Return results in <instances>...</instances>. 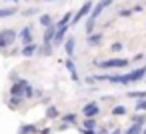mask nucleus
<instances>
[{
  "label": "nucleus",
  "mask_w": 146,
  "mask_h": 134,
  "mask_svg": "<svg viewBox=\"0 0 146 134\" xmlns=\"http://www.w3.org/2000/svg\"><path fill=\"white\" fill-rule=\"evenodd\" d=\"M40 24L46 28V26H50V24H52V18H50L48 14H42V16H40Z\"/></svg>",
  "instance_id": "nucleus-24"
},
{
  "label": "nucleus",
  "mask_w": 146,
  "mask_h": 134,
  "mask_svg": "<svg viewBox=\"0 0 146 134\" xmlns=\"http://www.w3.org/2000/svg\"><path fill=\"white\" fill-rule=\"evenodd\" d=\"M40 52H42L44 56H50V54H52V42H44V46L40 48Z\"/></svg>",
  "instance_id": "nucleus-19"
},
{
  "label": "nucleus",
  "mask_w": 146,
  "mask_h": 134,
  "mask_svg": "<svg viewBox=\"0 0 146 134\" xmlns=\"http://www.w3.org/2000/svg\"><path fill=\"white\" fill-rule=\"evenodd\" d=\"M62 120H64V124H74V122H76V114H72V112H70V114H64Z\"/></svg>",
  "instance_id": "nucleus-22"
},
{
  "label": "nucleus",
  "mask_w": 146,
  "mask_h": 134,
  "mask_svg": "<svg viewBox=\"0 0 146 134\" xmlns=\"http://www.w3.org/2000/svg\"><path fill=\"white\" fill-rule=\"evenodd\" d=\"M46 118H50V120L52 118H58V108L56 106H48L46 108Z\"/></svg>",
  "instance_id": "nucleus-17"
},
{
  "label": "nucleus",
  "mask_w": 146,
  "mask_h": 134,
  "mask_svg": "<svg viewBox=\"0 0 146 134\" xmlns=\"http://www.w3.org/2000/svg\"><path fill=\"white\" fill-rule=\"evenodd\" d=\"M40 134H50V128H42V130H40Z\"/></svg>",
  "instance_id": "nucleus-33"
},
{
  "label": "nucleus",
  "mask_w": 146,
  "mask_h": 134,
  "mask_svg": "<svg viewBox=\"0 0 146 134\" xmlns=\"http://www.w3.org/2000/svg\"><path fill=\"white\" fill-rule=\"evenodd\" d=\"M46 2H56V0H46Z\"/></svg>",
  "instance_id": "nucleus-36"
},
{
  "label": "nucleus",
  "mask_w": 146,
  "mask_h": 134,
  "mask_svg": "<svg viewBox=\"0 0 146 134\" xmlns=\"http://www.w3.org/2000/svg\"><path fill=\"white\" fill-rule=\"evenodd\" d=\"M10 2H16V0H10Z\"/></svg>",
  "instance_id": "nucleus-38"
},
{
  "label": "nucleus",
  "mask_w": 146,
  "mask_h": 134,
  "mask_svg": "<svg viewBox=\"0 0 146 134\" xmlns=\"http://www.w3.org/2000/svg\"><path fill=\"white\" fill-rule=\"evenodd\" d=\"M36 50H38V46H36L34 42L24 44V48H22V56H24V58H30V56H34V54H36Z\"/></svg>",
  "instance_id": "nucleus-9"
},
{
  "label": "nucleus",
  "mask_w": 146,
  "mask_h": 134,
  "mask_svg": "<svg viewBox=\"0 0 146 134\" xmlns=\"http://www.w3.org/2000/svg\"><path fill=\"white\" fill-rule=\"evenodd\" d=\"M84 128H90V130H94V128H96V122H94V118H86V120H84Z\"/></svg>",
  "instance_id": "nucleus-25"
},
{
  "label": "nucleus",
  "mask_w": 146,
  "mask_h": 134,
  "mask_svg": "<svg viewBox=\"0 0 146 134\" xmlns=\"http://www.w3.org/2000/svg\"><path fill=\"white\" fill-rule=\"evenodd\" d=\"M136 110H146V100H138L136 102Z\"/></svg>",
  "instance_id": "nucleus-28"
},
{
  "label": "nucleus",
  "mask_w": 146,
  "mask_h": 134,
  "mask_svg": "<svg viewBox=\"0 0 146 134\" xmlns=\"http://www.w3.org/2000/svg\"><path fill=\"white\" fill-rule=\"evenodd\" d=\"M122 66H128V60L126 58H108V60H102L100 62V68L102 70H112V68H122Z\"/></svg>",
  "instance_id": "nucleus-3"
},
{
  "label": "nucleus",
  "mask_w": 146,
  "mask_h": 134,
  "mask_svg": "<svg viewBox=\"0 0 146 134\" xmlns=\"http://www.w3.org/2000/svg\"><path fill=\"white\" fill-rule=\"evenodd\" d=\"M134 124H144V116H134Z\"/></svg>",
  "instance_id": "nucleus-29"
},
{
  "label": "nucleus",
  "mask_w": 146,
  "mask_h": 134,
  "mask_svg": "<svg viewBox=\"0 0 146 134\" xmlns=\"http://www.w3.org/2000/svg\"><path fill=\"white\" fill-rule=\"evenodd\" d=\"M68 32V26H56V34H54V40L52 44H62L64 42V36Z\"/></svg>",
  "instance_id": "nucleus-8"
},
{
  "label": "nucleus",
  "mask_w": 146,
  "mask_h": 134,
  "mask_svg": "<svg viewBox=\"0 0 146 134\" xmlns=\"http://www.w3.org/2000/svg\"><path fill=\"white\" fill-rule=\"evenodd\" d=\"M20 38H22V42H24V44H30V42H32V28H30V26L22 28V32H20Z\"/></svg>",
  "instance_id": "nucleus-12"
},
{
  "label": "nucleus",
  "mask_w": 146,
  "mask_h": 134,
  "mask_svg": "<svg viewBox=\"0 0 146 134\" xmlns=\"http://www.w3.org/2000/svg\"><path fill=\"white\" fill-rule=\"evenodd\" d=\"M54 34H56V26H54V24L46 26V32H44V42H52V40H54Z\"/></svg>",
  "instance_id": "nucleus-13"
},
{
  "label": "nucleus",
  "mask_w": 146,
  "mask_h": 134,
  "mask_svg": "<svg viewBox=\"0 0 146 134\" xmlns=\"http://www.w3.org/2000/svg\"><path fill=\"white\" fill-rule=\"evenodd\" d=\"M132 12H134V10H122V12H120V16H122V18H126V16H130Z\"/></svg>",
  "instance_id": "nucleus-31"
},
{
  "label": "nucleus",
  "mask_w": 146,
  "mask_h": 134,
  "mask_svg": "<svg viewBox=\"0 0 146 134\" xmlns=\"http://www.w3.org/2000/svg\"><path fill=\"white\" fill-rule=\"evenodd\" d=\"M34 12H36V8H28V10H24L22 14H24V16H30V14H34Z\"/></svg>",
  "instance_id": "nucleus-30"
},
{
  "label": "nucleus",
  "mask_w": 146,
  "mask_h": 134,
  "mask_svg": "<svg viewBox=\"0 0 146 134\" xmlns=\"http://www.w3.org/2000/svg\"><path fill=\"white\" fill-rule=\"evenodd\" d=\"M82 114H84L86 118H96V116L100 114V106H98L96 102H88V104H84Z\"/></svg>",
  "instance_id": "nucleus-7"
},
{
  "label": "nucleus",
  "mask_w": 146,
  "mask_h": 134,
  "mask_svg": "<svg viewBox=\"0 0 146 134\" xmlns=\"http://www.w3.org/2000/svg\"><path fill=\"white\" fill-rule=\"evenodd\" d=\"M102 40H104V36H102V32H100V34H90V36L86 38V42H88L90 46H96V44H102Z\"/></svg>",
  "instance_id": "nucleus-14"
},
{
  "label": "nucleus",
  "mask_w": 146,
  "mask_h": 134,
  "mask_svg": "<svg viewBox=\"0 0 146 134\" xmlns=\"http://www.w3.org/2000/svg\"><path fill=\"white\" fill-rule=\"evenodd\" d=\"M110 134H122V132H120V130H114V132H110Z\"/></svg>",
  "instance_id": "nucleus-35"
},
{
  "label": "nucleus",
  "mask_w": 146,
  "mask_h": 134,
  "mask_svg": "<svg viewBox=\"0 0 146 134\" xmlns=\"http://www.w3.org/2000/svg\"><path fill=\"white\" fill-rule=\"evenodd\" d=\"M112 2H114V0H100V2H98L96 6H92V10H90V16H88V20H86V32H88V34L94 30V24H96L98 16L102 14V10H106V8H108Z\"/></svg>",
  "instance_id": "nucleus-2"
},
{
  "label": "nucleus",
  "mask_w": 146,
  "mask_h": 134,
  "mask_svg": "<svg viewBox=\"0 0 146 134\" xmlns=\"http://www.w3.org/2000/svg\"><path fill=\"white\" fill-rule=\"evenodd\" d=\"M82 134H98V132H92L90 128H84V130H82Z\"/></svg>",
  "instance_id": "nucleus-32"
},
{
  "label": "nucleus",
  "mask_w": 146,
  "mask_h": 134,
  "mask_svg": "<svg viewBox=\"0 0 146 134\" xmlns=\"http://www.w3.org/2000/svg\"><path fill=\"white\" fill-rule=\"evenodd\" d=\"M146 76V66H140V68H136V70H132V72H128V74H118V76H100V74H96V76H92V80H110L112 84H130V82H138V80H142Z\"/></svg>",
  "instance_id": "nucleus-1"
},
{
  "label": "nucleus",
  "mask_w": 146,
  "mask_h": 134,
  "mask_svg": "<svg viewBox=\"0 0 146 134\" xmlns=\"http://www.w3.org/2000/svg\"><path fill=\"white\" fill-rule=\"evenodd\" d=\"M92 6H94V4H92V0H86V2H84V4L80 6V10H78V12H76V14L72 16L70 24H78V22H80V20H82L84 16H88V14H90V10H92Z\"/></svg>",
  "instance_id": "nucleus-4"
},
{
  "label": "nucleus",
  "mask_w": 146,
  "mask_h": 134,
  "mask_svg": "<svg viewBox=\"0 0 146 134\" xmlns=\"http://www.w3.org/2000/svg\"><path fill=\"white\" fill-rule=\"evenodd\" d=\"M16 8H0V18H8V16H14Z\"/></svg>",
  "instance_id": "nucleus-18"
},
{
  "label": "nucleus",
  "mask_w": 146,
  "mask_h": 134,
  "mask_svg": "<svg viewBox=\"0 0 146 134\" xmlns=\"http://www.w3.org/2000/svg\"><path fill=\"white\" fill-rule=\"evenodd\" d=\"M72 16H74L72 12H66V14L60 18V22H58L56 26H68V24H70V20H72Z\"/></svg>",
  "instance_id": "nucleus-16"
},
{
  "label": "nucleus",
  "mask_w": 146,
  "mask_h": 134,
  "mask_svg": "<svg viewBox=\"0 0 146 134\" xmlns=\"http://www.w3.org/2000/svg\"><path fill=\"white\" fill-rule=\"evenodd\" d=\"M28 86V80H18L10 86V96L12 98H24V90Z\"/></svg>",
  "instance_id": "nucleus-6"
},
{
  "label": "nucleus",
  "mask_w": 146,
  "mask_h": 134,
  "mask_svg": "<svg viewBox=\"0 0 146 134\" xmlns=\"http://www.w3.org/2000/svg\"><path fill=\"white\" fill-rule=\"evenodd\" d=\"M110 50H112V52H120V50H122V44H120V42H114V44L110 46Z\"/></svg>",
  "instance_id": "nucleus-27"
},
{
  "label": "nucleus",
  "mask_w": 146,
  "mask_h": 134,
  "mask_svg": "<svg viewBox=\"0 0 146 134\" xmlns=\"http://www.w3.org/2000/svg\"><path fill=\"white\" fill-rule=\"evenodd\" d=\"M32 94H34V90H32V86L28 84V86H26V90H24V98H32Z\"/></svg>",
  "instance_id": "nucleus-26"
},
{
  "label": "nucleus",
  "mask_w": 146,
  "mask_h": 134,
  "mask_svg": "<svg viewBox=\"0 0 146 134\" xmlns=\"http://www.w3.org/2000/svg\"><path fill=\"white\" fill-rule=\"evenodd\" d=\"M124 134H142V128H140V124H132Z\"/></svg>",
  "instance_id": "nucleus-20"
},
{
  "label": "nucleus",
  "mask_w": 146,
  "mask_h": 134,
  "mask_svg": "<svg viewBox=\"0 0 146 134\" xmlns=\"http://www.w3.org/2000/svg\"><path fill=\"white\" fill-rule=\"evenodd\" d=\"M74 46H76V40H74V38H72V36H70V38H66V40H64V50H66V54H68V56H70V58H72V56H74Z\"/></svg>",
  "instance_id": "nucleus-10"
},
{
  "label": "nucleus",
  "mask_w": 146,
  "mask_h": 134,
  "mask_svg": "<svg viewBox=\"0 0 146 134\" xmlns=\"http://www.w3.org/2000/svg\"><path fill=\"white\" fill-rule=\"evenodd\" d=\"M66 70L70 72L72 80H74V82H78V72H76V64L72 62V58H68V60H66Z\"/></svg>",
  "instance_id": "nucleus-11"
},
{
  "label": "nucleus",
  "mask_w": 146,
  "mask_h": 134,
  "mask_svg": "<svg viewBox=\"0 0 146 134\" xmlns=\"http://www.w3.org/2000/svg\"><path fill=\"white\" fill-rule=\"evenodd\" d=\"M34 132H38V128L34 124H22L18 130V134H34Z\"/></svg>",
  "instance_id": "nucleus-15"
},
{
  "label": "nucleus",
  "mask_w": 146,
  "mask_h": 134,
  "mask_svg": "<svg viewBox=\"0 0 146 134\" xmlns=\"http://www.w3.org/2000/svg\"><path fill=\"white\" fill-rule=\"evenodd\" d=\"M98 134H108V132H106V130L102 128V130H98Z\"/></svg>",
  "instance_id": "nucleus-34"
},
{
  "label": "nucleus",
  "mask_w": 146,
  "mask_h": 134,
  "mask_svg": "<svg viewBox=\"0 0 146 134\" xmlns=\"http://www.w3.org/2000/svg\"><path fill=\"white\" fill-rule=\"evenodd\" d=\"M130 98H146V90H134V92H128Z\"/></svg>",
  "instance_id": "nucleus-23"
},
{
  "label": "nucleus",
  "mask_w": 146,
  "mask_h": 134,
  "mask_svg": "<svg viewBox=\"0 0 146 134\" xmlns=\"http://www.w3.org/2000/svg\"><path fill=\"white\" fill-rule=\"evenodd\" d=\"M16 40V32L10 30V28H4V30H0V48H6L10 44H14Z\"/></svg>",
  "instance_id": "nucleus-5"
},
{
  "label": "nucleus",
  "mask_w": 146,
  "mask_h": 134,
  "mask_svg": "<svg viewBox=\"0 0 146 134\" xmlns=\"http://www.w3.org/2000/svg\"><path fill=\"white\" fill-rule=\"evenodd\" d=\"M126 114V108L124 106H114L112 108V116H124Z\"/></svg>",
  "instance_id": "nucleus-21"
},
{
  "label": "nucleus",
  "mask_w": 146,
  "mask_h": 134,
  "mask_svg": "<svg viewBox=\"0 0 146 134\" xmlns=\"http://www.w3.org/2000/svg\"><path fill=\"white\" fill-rule=\"evenodd\" d=\"M142 134H146V130H142Z\"/></svg>",
  "instance_id": "nucleus-37"
}]
</instances>
